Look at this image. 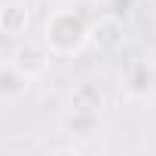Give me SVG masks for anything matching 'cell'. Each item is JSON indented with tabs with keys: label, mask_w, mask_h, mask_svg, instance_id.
Wrapping results in <instances>:
<instances>
[{
	"label": "cell",
	"mask_w": 156,
	"mask_h": 156,
	"mask_svg": "<svg viewBox=\"0 0 156 156\" xmlns=\"http://www.w3.org/2000/svg\"><path fill=\"white\" fill-rule=\"evenodd\" d=\"M95 22H86L83 12L76 6H64V9H55L49 19H46V28H43V43L52 55H70L76 52L86 40H89V31H92Z\"/></svg>",
	"instance_id": "1"
},
{
	"label": "cell",
	"mask_w": 156,
	"mask_h": 156,
	"mask_svg": "<svg viewBox=\"0 0 156 156\" xmlns=\"http://www.w3.org/2000/svg\"><path fill=\"white\" fill-rule=\"evenodd\" d=\"M49 49H46V43H22L16 52H12V64L25 73V76H37V73H43L46 70V61H49Z\"/></svg>",
	"instance_id": "2"
},
{
	"label": "cell",
	"mask_w": 156,
	"mask_h": 156,
	"mask_svg": "<svg viewBox=\"0 0 156 156\" xmlns=\"http://www.w3.org/2000/svg\"><path fill=\"white\" fill-rule=\"evenodd\" d=\"M89 40H92V46L101 49V52L119 46V40H122V25H119V19H116V16H98L95 25H92V31H89Z\"/></svg>",
	"instance_id": "3"
},
{
	"label": "cell",
	"mask_w": 156,
	"mask_h": 156,
	"mask_svg": "<svg viewBox=\"0 0 156 156\" xmlns=\"http://www.w3.org/2000/svg\"><path fill=\"white\" fill-rule=\"evenodd\" d=\"M28 3H19V0H6L3 9H0V28H3L6 37H22L28 31Z\"/></svg>",
	"instance_id": "4"
},
{
	"label": "cell",
	"mask_w": 156,
	"mask_h": 156,
	"mask_svg": "<svg viewBox=\"0 0 156 156\" xmlns=\"http://www.w3.org/2000/svg\"><path fill=\"white\" fill-rule=\"evenodd\" d=\"M28 80H31V76H25V73H22V70H19V67L6 58L3 70H0V98H3V101H12V98L25 95Z\"/></svg>",
	"instance_id": "5"
},
{
	"label": "cell",
	"mask_w": 156,
	"mask_h": 156,
	"mask_svg": "<svg viewBox=\"0 0 156 156\" xmlns=\"http://www.w3.org/2000/svg\"><path fill=\"white\" fill-rule=\"evenodd\" d=\"M70 107L80 110V113H98L104 107V95L95 83H80L70 92Z\"/></svg>",
	"instance_id": "6"
}]
</instances>
